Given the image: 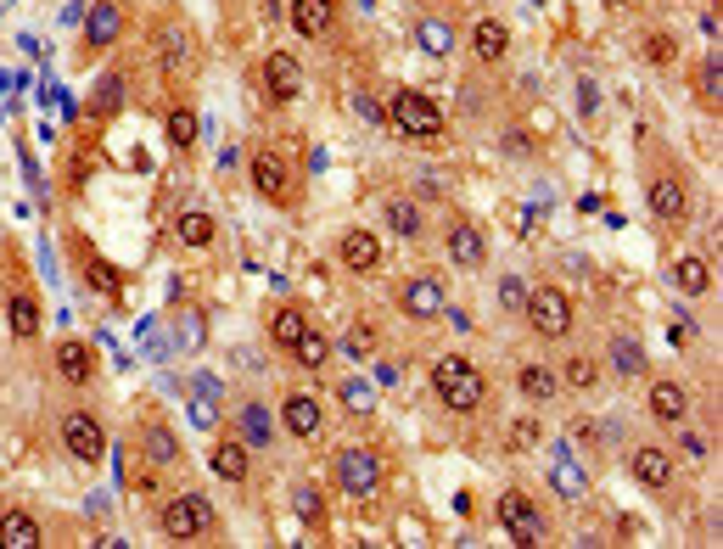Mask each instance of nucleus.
<instances>
[{
	"instance_id": "obj_1",
	"label": "nucleus",
	"mask_w": 723,
	"mask_h": 549,
	"mask_svg": "<svg viewBox=\"0 0 723 549\" xmlns=\"http://www.w3.org/2000/svg\"><path fill=\"white\" fill-rule=\"evenodd\" d=\"M432 387H438V398L454 409V415H471V409L488 404V381H482V370L471 365V359H460V353H443L438 365H432Z\"/></svg>"
},
{
	"instance_id": "obj_2",
	"label": "nucleus",
	"mask_w": 723,
	"mask_h": 549,
	"mask_svg": "<svg viewBox=\"0 0 723 549\" xmlns=\"http://www.w3.org/2000/svg\"><path fill=\"white\" fill-rule=\"evenodd\" d=\"M387 124H393L398 135H410V141H438L443 135L438 101L421 96V90H393V101H387Z\"/></svg>"
},
{
	"instance_id": "obj_3",
	"label": "nucleus",
	"mask_w": 723,
	"mask_h": 549,
	"mask_svg": "<svg viewBox=\"0 0 723 549\" xmlns=\"http://www.w3.org/2000/svg\"><path fill=\"white\" fill-rule=\"evenodd\" d=\"M157 527H163V538H202L213 533V505L208 499H197V493H174L169 505L157 510Z\"/></svg>"
},
{
	"instance_id": "obj_4",
	"label": "nucleus",
	"mask_w": 723,
	"mask_h": 549,
	"mask_svg": "<svg viewBox=\"0 0 723 549\" xmlns=\"http://www.w3.org/2000/svg\"><path fill=\"white\" fill-rule=\"evenodd\" d=\"M522 314H527V325H533L539 337H567L572 331V297L561 292V286H533L527 303H522Z\"/></svg>"
},
{
	"instance_id": "obj_5",
	"label": "nucleus",
	"mask_w": 723,
	"mask_h": 549,
	"mask_svg": "<svg viewBox=\"0 0 723 549\" xmlns=\"http://www.w3.org/2000/svg\"><path fill=\"white\" fill-rule=\"evenodd\" d=\"M499 527H505V533H511V544H522V549L544 544V516H539V505H533L522 488L499 493Z\"/></svg>"
},
{
	"instance_id": "obj_6",
	"label": "nucleus",
	"mask_w": 723,
	"mask_h": 549,
	"mask_svg": "<svg viewBox=\"0 0 723 549\" xmlns=\"http://www.w3.org/2000/svg\"><path fill=\"white\" fill-rule=\"evenodd\" d=\"M337 482H342V493L370 499V493L382 488V460H376V449H342L337 454Z\"/></svg>"
},
{
	"instance_id": "obj_7",
	"label": "nucleus",
	"mask_w": 723,
	"mask_h": 549,
	"mask_svg": "<svg viewBox=\"0 0 723 549\" xmlns=\"http://www.w3.org/2000/svg\"><path fill=\"white\" fill-rule=\"evenodd\" d=\"M62 449L73 454V460L96 465L101 454H107V432H101L96 415H85V409H73V415H62Z\"/></svg>"
},
{
	"instance_id": "obj_8",
	"label": "nucleus",
	"mask_w": 723,
	"mask_h": 549,
	"mask_svg": "<svg viewBox=\"0 0 723 549\" xmlns=\"http://www.w3.org/2000/svg\"><path fill=\"white\" fill-rule=\"evenodd\" d=\"M247 174H253V191L270 202H292L298 197V185H292V169H286L275 152H253V163H247Z\"/></svg>"
},
{
	"instance_id": "obj_9",
	"label": "nucleus",
	"mask_w": 723,
	"mask_h": 549,
	"mask_svg": "<svg viewBox=\"0 0 723 549\" xmlns=\"http://www.w3.org/2000/svg\"><path fill=\"white\" fill-rule=\"evenodd\" d=\"M398 303H404V314H410V320H443V314H449V292H443V281H432V275H415L410 286H404V297H398Z\"/></svg>"
},
{
	"instance_id": "obj_10",
	"label": "nucleus",
	"mask_w": 723,
	"mask_h": 549,
	"mask_svg": "<svg viewBox=\"0 0 723 549\" xmlns=\"http://www.w3.org/2000/svg\"><path fill=\"white\" fill-rule=\"evenodd\" d=\"M264 90H270V101H298L303 96V68L292 51H270V62H264Z\"/></svg>"
},
{
	"instance_id": "obj_11",
	"label": "nucleus",
	"mask_w": 723,
	"mask_h": 549,
	"mask_svg": "<svg viewBox=\"0 0 723 549\" xmlns=\"http://www.w3.org/2000/svg\"><path fill=\"white\" fill-rule=\"evenodd\" d=\"M157 57H163V73H169V79H180V73L197 62L191 29H185V23H157Z\"/></svg>"
},
{
	"instance_id": "obj_12",
	"label": "nucleus",
	"mask_w": 723,
	"mask_h": 549,
	"mask_svg": "<svg viewBox=\"0 0 723 549\" xmlns=\"http://www.w3.org/2000/svg\"><path fill=\"white\" fill-rule=\"evenodd\" d=\"M118 34H124V12H118L113 0H90L85 45H90V51H107V45H118Z\"/></svg>"
},
{
	"instance_id": "obj_13",
	"label": "nucleus",
	"mask_w": 723,
	"mask_h": 549,
	"mask_svg": "<svg viewBox=\"0 0 723 549\" xmlns=\"http://www.w3.org/2000/svg\"><path fill=\"white\" fill-rule=\"evenodd\" d=\"M684 208H690V197H684V180H679V174H656V180H651V213L662 219V225H679Z\"/></svg>"
},
{
	"instance_id": "obj_14",
	"label": "nucleus",
	"mask_w": 723,
	"mask_h": 549,
	"mask_svg": "<svg viewBox=\"0 0 723 549\" xmlns=\"http://www.w3.org/2000/svg\"><path fill=\"white\" fill-rule=\"evenodd\" d=\"M550 488L561 493V499H589V471H583L578 460H572V449H555V460H550Z\"/></svg>"
},
{
	"instance_id": "obj_15",
	"label": "nucleus",
	"mask_w": 723,
	"mask_h": 549,
	"mask_svg": "<svg viewBox=\"0 0 723 549\" xmlns=\"http://www.w3.org/2000/svg\"><path fill=\"white\" fill-rule=\"evenodd\" d=\"M337 258L342 269H354V275H365V269L382 264V241L370 236V230H348V236L337 241Z\"/></svg>"
},
{
	"instance_id": "obj_16",
	"label": "nucleus",
	"mask_w": 723,
	"mask_h": 549,
	"mask_svg": "<svg viewBox=\"0 0 723 549\" xmlns=\"http://www.w3.org/2000/svg\"><path fill=\"white\" fill-rule=\"evenodd\" d=\"M57 376L68 381V387H90V376H96V353L85 348V342H57Z\"/></svg>"
},
{
	"instance_id": "obj_17",
	"label": "nucleus",
	"mask_w": 723,
	"mask_h": 549,
	"mask_svg": "<svg viewBox=\"0 0 723 549\" xmlns=\"http://www.w3.org/2000/svg\"><path fill=\"white\" fill-rule=\"evenodd\" d=\"M505 51H511V29H505L499 17H482L477 29H471V57L477 62H505Z\"/></svg>"
},
{
	"instance_id": "obj_18",
	"label": "nucleus",
	"mask_w": 723,
	"mask_h": 549,
	"mask_svg": "<svg viewBox=\"0 0 723 549\" xmlns=\"http://www.w3.org/2000/svg\"><path fill=\"white\" fill-rule=\"evenodd\" d=\"M651 415L662 426H679L690 415V393H684L679 381H651Z\"/></svg>"
},
{
	"instance_id": "obj_19",
	"label": "nucleus",
	"mask_w": 723,
	"mask_h": 549,
	"mask_svg": "<svg viewBox=\"0 0 723 549\" xmlns=\"http://www.w3.org/2000/svg\"><path fill=\"white\" fill-rule=\"evenodd\" d=\"M482 258H488V241H482V230H477V225H449V264L482 269Z\"/></svg>"
},
{
	"instance_id": "obj_20",
	"label": "nucleus",
	"mask_w": 723,
	"mask_h": 549,
	"mask_svg": "<svg viewBox=\"0 0 723 549\" xmlns=\"http://www.w3.org/2000/svg\"><path fill=\"white\" fill-rule=\"evenodd\" d=\"M331 17H337L331 0H292V29H298L303 40H320V34L331 29Z\"/></svg>"
},
{
	"instance_id": "obj_21",
	"label": "nucleus",
	"mask_w": 723,
	"mask_h": 549,
	"mask_svg": "<svg viewBox=\"0 0 723 549\" xmlns=\"http://www.w3.org/2000/svg\"><path fill=\"white\" fill-rule=\"evenodd\" d=\"M281 415H286V432H292V437H314V432H320V398H314V393H292L281 404Z\"/></svg>"
},
{
	"instance_id": "obj_22",
	"label": "nucleus",
	"mask_w": 723,
	"mask_h": 549,
	"mask_svg": "<svg viewBox=\"0 0 723 549\" xmlns=\"http://www.w3.org/2000/svg\"><path fill=\"white\" fill-rule=\"evenodd\" d=\"M634 477L645 482V488H667V482H673V454L656 449V443L634 449Z\"/></svg>"
},
{
	"instance_id": "obj_23",
	"label": "nucleus",
	"mask_w": 723,
	"mask_h": 549,
	"mask_svg": "<svg viewBox=\"0 0 723 549\" xmlns=\"http://www.w3.org/2000/svg\"><path fill=\"white\" fill-rule=\"evenodd\" d=\"M0 549H40V521L29 510H6L0 516Z\"/></svg>"
},
{
	"instance_id": "obj_24",
	"label": "nucleus",
	"mask_w": 723,
	"mask_h": 549,
	"mask_svg": "<svg viewBox=\"0 0 723 549\" xmlns=\"http://www.w3.org/2000/svg\"><path fill=\"white\" fill-rule=\"evenodd\" d=\"M247 443H241V437H219V443H213V471H219V477L225 482H247Z\"/></svg>"
},
{
	"instance_id": "obj_25",
	"label": "nucleus",
	"mask_w": 723,
	"mask_h": 549,
	"mask_svg": "<svg viewBox=\"0 0 723 549\" xmlns=\"http://www.w3.org/2000/svg\"><path fill=\"white\" fill-rule=\"evenodd\" d=\"M415 45H421L426 57H449V51H454V29L443 23V17H421V23H415Z\"/></svg>"
},
{
	"instance_id": "obj_26",
	"label": "nucleus",
	"mask_w": 723,
	"mask_h": 549,
	"mask_svg": "<svg viewBox=\"0 0 723 549\" xmlns=\"http://www.w3.org/2000/svg\"><path fill=\"white\" fill-rule=\"evenodd\" d=\"M673 286H679L684 297L712 292V269H707V258H679V264H673Z\"/></svg>"
},
{
	"instance_id": "obj_27",
	"label": "nucleus",
	"mask_w": 723,
	"mask_h": 549,
	"mask_svg": "<svg viewBox=\"0 0 723 549\" xmlns=\"http://www.w3.org/2000/svg\"><path fill=\"white\" fill-rule=\"evenodd\" d=\"M174 236H180V247H191V253H202V247H213V213H180V225H174Z\"/></svg>"
},
{
	"instance_id": "obj_28",
	"label": "nucleus",
	"mask_w": 723,
	"mask_h": 549,
	"mask_svg": "<svg viewBox=\"0 0 723 549\" xmlns=\"http://www.w3.org/2000/svg\"><path fill=\"white\" fill-rule=\"evenodd\" d=\"M303 331H309V314L303 309H275L270 314V342L275 348H298Z\"/></svg>"
},
{
	"instance_id": "obj_29",
	"label": "nucleus",
	"mask_w": 723,
	"mask_h": 549,
	"mask_svg": "<svg viewBox=\"0 0 723 549\" xmlns=\"http://www.w3.org/2000/svg\"><path fill=\"white\" fill-rule=\"evenodd\" d=\"M6 320H12V331H17L23 342L40 337V303H34L29 292H12V303H6Z\"/></svg>"
},
{
	"instance_id": "obj_30",
	"label": "nucleus",
	"mask_w": 723,
	"mask_h": 549,
	"mask_svg": "<svg viewBox=\"0 0 723 549\" xmlns=\"http://www.w3.org/2000/svg\"><path fill=\"white\" fill-rule=\"evenodd\" d=\"M516 387H522L527 404H550V398H555V376L544 365H522V370H516Z\"/></svg>"
},
{
	"instance_id": "obj_31",
	"label": "nucleus",
	"mask_w": 723,
	"mask_h": 549,
	"mask_svg": "<svg viewBox=\"0 0 723 549\" xmlns=\"http://www.w3.org/2000/svg\"><path fill=\"white\" fill-rule=\"evenodd\" d=\"M382 219L398 230V236H421V208H415V202H404V197H387V202H382Z\"/></svg>"
},
{
	"instance_id": "obj_32",
	"label": "nucleus",
	"mask_w": 723,
	"mask_h": 549,
	"mask_svg": "<svg viewBox=\"0 0 723 549\" xmlns=\"http://www.w3.org/2000/svg\"><path fill=\"white\" fill-rule=\"evenodd\" d=\"M124 107V73H107L96 85V101H90V118H113Z\"/></svg>"
},
{
	"instance_id": "obj_33",
	"label": "nucleus",
	"mask_w": 723,
	"mask_h": 549,
	"mask_svg": "<svg viewBox=\"0 0 723 549\" xmlns=\"http://www.w3.org/2000/svg\"><path fill=\"white\" fill-rule=\"evenodd\" d=\"M241 432H247V449H264V443H270V409L264 404H241Z\"/></svg>"
},
{
	"instance_id": "obj_34",
	"label": "nucleus",
	"mask_w": 723,
	"mask_h": 549,
	"mask_svg": "<svg viewBox=\"0 0 723 549\" xmlns=\"http://www.w3.org/2000/svg\"><path fill=\"white\" fill-rule=\"evenodd\" d=\"M141 443H146V460H152V465H174V460H180V443H174L169 426H146Z\"/></svg>"
},
{
	"instance_id": "obj_35",
	"label": "nucleus",
	"mask_w": 723,
	"mask_h": 549,
	"mask_svg": "<svg viewBox=\"0 0 723 549\" xmlns=\"http://www.w3.org/2000/svg\"><path fill=\"white\" fill-rule=\"evenodd\" d=\"M611 370H617V376H639V370H645V348H639L634 337H617L611 342Z\"/></svg>"
},
{
	"instance_id": "obj_36",
	"label": "nucleus",
	"mask_w": 723,
	"mask_h": 549,
	"mask_svg": "<svg viewBox=\"0 0 723 549\" xmlns=\"http://www.w3.org/2000/svg\"><path fill=\"white\" fill-rule=\"evenodd\" d=\"M292 353H298V365H303V370H320V365L331 359V342H326V337H320V331L309 325V331L298 337V348H292Z\"/></svg>"
},
{
	"instance_id": "obj_37",
	"label": "nucleus",
	"mask_w": 723,
	"mask_h": 549,
	"mask_svg": "<svg viewBox=\"0 0 723 549\" xmlns=\"http://www.w3.org/2000/svg\"><path fill=\"white\" fill-rule=\"evenodd\" d=\"M292 510H298L303 521H314V527L326 521V499H320V488H314V482H298V488H292Z\"/></svg>"
},
{
	"instance_id": "obj_38",
	"label": "nucleus",
	"mask_w": 723,
	"mask_h": 549,
	"mask_svg": "<svg viewBox=\"0 0 723 549\" xmlns=\"http://www.w3.org/2000/svg\"><path fill=\"white\" fill-rule=\"evenodd\" d=\"M695 90H701V101H707V107H718V101H723V62H718V57L701 62V79H695Z\"/></svg>"
},
{
	"instance_id": "obj_39",
	"label": "nucleus",
	"mask_w": 723,
	"mask_h": 549,
	"mask_svg": "<svg viewBox=\"0 0 723 549\" xmlns=\"http://www.w3.org/2000/svg\"><path fill=\"white\" fill-rule=\"evenodd\" d=\"M163 129H169V141L185 152V146L197 141V113H191V107H174V113H169V124H163Z\"/></svg>"
},
{
	"instance_id": "obj_40",
	"label": "nucleus",
	"mask_w": 723,
	"mask_h": 549,
	"mask_svg": "<svg viewBox=\"0 0 723 549\" xmlns=\"http://www.w3.org/2000/svg\"><path fill=\"white\" fill-rule=\"evenodd\" d=\"M673 51H679V45H673V34H645V62L667 68V62H673Z\"/></svg>"
},
{
	"instance_id": "obj_41",
	"label": "nucleus",
	"mask_w": 723,
	"mask_h": 549,
	"mask_svg": "<svg viewBox=\"0 0 723 549\" xmlns=\"http://www.w3.org/2000/svg\"><path fill=\"white\" fill-rule=\"evenodd\" d=\"M539 443H544L539 421H516V426H511V449H516V454H527V449H539Z\"/></svg>"
},
{
	"instance_id": "obj_42",
	"label": "nucleus",
	"mask_w": 723,
	"mask_h": 549,
	"mask_svg": "<svg viewBox=\"0 0 723 549\" xmlns=\"http://www.w3.org/2000/svg\"><path fill=\"white\" fill-rule=\"evenodd\" d=\"M567 381H572V387H595V381H600V365L578 353V359H567Z\"/></svg>"
},
{
	"instance_id": "obj_43",
	"label": "nucleus",
	"mask_w": 723,
	"mask_h": 549,
	"mask_svg": "<svg viewBox=\"0 0 723 549\" xmlns=\"http://www.w3.org/2000/svg\"><path fill=\"white\" fill-rule=\"evenodd\" d=\"M342 348L354 353V359H365V353L376 348V331H370V325H348V337H342Z\"/></svg>"
},
{
	"instance_id": "obj_44",
	"label": "nucleus",
	"mask_w": 723,
	"mask_h": 549,
	"mask_svg": "<svg viewBox=\"0 0 723 549\" xmlns=\"http://www.w3.org/2000/svg\"><path fill=\"white\" fill-rule=\"evenodd\" d=\"M499 303H505V309H522V303H527V286H522V281H505V286H499Z\"/></svg>"
},
{
	"instance_id": "obj_45",
	"label": "nucleus",
	"mask_w": 723,
	"mask_h": 549,
	"mask_svg": "<svg viewBox=\"0 0 723 549\" xmlns=\"http://www.w3.org/2000/svg\"><path fill=\"white\" fill-rule=\"evenodd\" d=\"M354 113H359V118H370V124H382V118H387L382 107H376V101L365 96V90H359V96H354Z\"/></svg>"
},
{
	"instance_id": "obj_46",
	"label": "nucleus",
	"mask_w": 723,
	"mask_h": 549,
	"mask_svg": "<svg viewBox=\"0 0 723 549\" xmlns=\"http://www.w3.org/2000/svg\"><path fill=\"white\" fill-rule=\"evenodd\" d=\"M180 342H185V348H197V342H202V320H197V314H185V320H180Z\"/></svg>"
},
{
	"instance_id": "obj_47",
	"label": "nucleus",
	"mask_w": 723,
	"mask_h": 549,
	"mask_svg": "<svg viewBox=\"0 0 723 549\" xmlns=\"http://www.w3.org/2000/svg\"><path fill=\"white\" fill-rule=\"evenodd\" d=\"M90 281H96L101 292H113V286H118V281H113V269H107V264H90Z\"/></svg>"
},
{
	"instance_id": "obj_48",
	"label": "nucleus",
	"mask_w": 723,
	"mask_h": 549,
	"mask_svg": "<svg viewBox=\"0 0 723 549\" xmlns=\"http://www.w3.org/2000/svg\"><path fill=\"white\" fill-rule=\"evenodd\" d=\"M342 398H348V409H365V387H359V381H348V387H342Z\"/></svg>"
},
{
	"instance_id": "obj_49",
	"label": "nucleus",
	"mask_w": 723,
	"mask_h": 549,
	"mask_svg": "<svg viewBox=\"0 0 723 549\" xmlns=\"http://www.w3.org/2000/svg\"><path fill=\"white\" fill-rule=\"evenodd\" d=\"M578 107H583V113H595V85H589V79L578 85Z\"/></svg>"
},
{
	"instance_id": "obj_50",
	"label": "nucleus",
	"mask_w": 723,
	"mask_h": 549,
	"mask_svg": "<svg viewBox=\"0 0 723 549\" xmlns=\"http://www.w3.org/2000/svg\"><path fill=\"white\" fill-rule=\"evenodd\" d=\"M606 6H623V0H606Z\"/></svg>"
}]
</instances>
